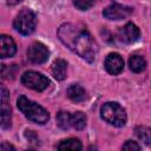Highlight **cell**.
<instances>
[{
    "mask_svg": "<svg viewBox=\"0 0 151 151\" xmlns=\"http://www.w3.org/2000/svg\"><path fill=\"white\" fill-rule=\"evenodd\" d=\"M17 105H18V109L25 114L26 118H28L31 122H34L37 124L42 125L50 118L48 112L44 107H41L37 103L27 99L25 96H20L18 98Z\"/></svg>",
    "mask_w": 151,
    "mask_h": 151,
    "instance_id": "cell-2",
    "label": "cell"
},
{
    "mask_svg": "<svg viewBox=\"0 0 151 151\" xmlns=\"http://www.w3.org/2000/svg\"><path fill=\"white\" fill-rule=\"evenodd\" d=\"M123 150H127V151H139V150H140V145H138L136 142L127 140V142L123 145Z\"/></svg>",
    "mask_w": 151,
    "mask_h": 151,
    "instance_id": "cell-20",
    "label": "cell"
},
{
    "mask_svg": "<svg viewBox=\"0 0 151 151\" xmlns=\"http://www.w3.org/2000/svg\"><path fill=\"white\" fill-rule=\"evenodd\" d=\"M26 137L28 140H31V143H34V142H38V138L35 136V133L33 131H26Z\"/></svg>",
    "mask_w": 151,
    "mask_h": 151,
    "instance_id": "cell-21",
    "label": "cell"
},
{
    "mask_svg": "<svg viewBox=\"0 0 151 151\" xmlns=\"http://www.w3.org/2000/svg\"><path fill=\"white\" fill-rule=\"evenodd\" d=\"M13 26L22 35H29L31 33L34 32L37 26V17L34 12L29 8L21 9L19 14L15 17Z\"/></svg>",
    "mask_w": 151,
    "mask_h": 151,
    "instance_id": "cell-4",
    "label": "cell"
},
{
    "mask_svg": "<svg viewBox=\"0 0 151 151\" xmlns=\"http://www.w3.org/2000/svg\"><path fill=\"white\" fill-rule=\"evenodd\" d=\"M57 123H58V126L63 130H67L72 127L71 126V113L66 111H60L57 114Z\"/></svg>",
    "mask_w": 151,
    "mask_h": 151,
    "instance_id": "cell-18",
    "label": "cell"
},
{
    "mask_svg": "<svg viewBox=\"0 0 151 151\" xmlns=\"http://www.w3.org/2000/svg\"><path fill=\"white\" fill-rule=\"evenodd\" d=\"M52 76L57 80H64L67 74V63L64 59H57L51 67Z\"/></svg>",
    "mask_w": 151,
    "mask_h": 151,
    "instance_id": "cell-12",
    "label": "cell"
},
{
    "mask_svg": "<svg viewBox=\"0 0 151 151\" xmlns=\"http://www.w3.org/2000/svg\"><path fill=\"white\" fill-rule=\"evenodd\" d=\"M22 0H8L7 2L8 4H11V5H15V4H19V2H21Z\"/></svg>",
    "mask_w": 151,
    "mask_h": 151,
    "instance_id": "cell-23",
    "label": "cell"
},
{
    "mask_svg": "<svg viewBox=\"0 0 151 151\" xmlns=\"http://www.w3.org/2000/svg\"><path fill=\"white\" fill-rule=\"evenodd\" d=\"M57 34L64 45L83 59L88 63L94 61L98 51L97 44L84 27H79L73 24H64L58 28Z\"/></svg>",
    "mask_w": 151,
    "mask_h": 151,
    "instance_id": "cell-1",
    "label": "cell"
},
{
    "mask_svg": "<svg viewBox=\"0 0 151 151\" xmlns=\"http://www.w3.org/2000/svg\"><path fill=\"white\" fill-rule=\"evenodd\" d=\"M59 150H73V151H79L83 149V145L80 143L79 139L76 138H70V139H65L61 140L60 144L58 145Z\"/></svg>",
    "mask_w": 151,
    "mask_h": 151,
    "instance_id": "cell-16",
    "label": "cell"
},
{
    "mask_svg": "<svg viewBox=\"0 0 151 151\" xmlns=\"http://www.w3.org/2000/svg\"><path fill=\"white\" fill-rule=\"evenodd\" d=\"M67 96H68V98L72 101H74V103H81L86 98V92H85V90L80 85L73 84V85H71L67 88Z\"/></svg>",
    "mask_w": 151,
    "mask_h": 151,
    "instance_id": "cell-13",
    "label": "cell"
},
{
    "mask_svg": "<svg viewBox=\"0 0 151 151\" xmlns=\"http://www.w3.org/2000/svg\"><path fill=\"white\" fill-rule=\"evenodd\" d=\"M129 66H130V70L132 72L139 73V72H142V71L145 70L146 61H145V59L142 55L133 54V55H131L129 58Z\"/></svg>",
    "mask_w": 151,
    "mask_h": 151,
    "instance_id": "cell-14",
    "label": "cell"
},
{
    "mask_svg": "<svg viewBox=\"0 0 151 151\" xmlns=\"http://www.w3.org/2000/svg\"><path fill=\"white\" fill-rule=\"evenodd\" d=\"M50 57L48 48L41 42H33L27 50V58L33 64H42Z\"/></svg>",
    "mask_w": 151,
    "mask_h": 151,
    "instance_id": "cell-6",
    "label": "cell"
},
{
    "mask_svg": "<svg viewBox=\"0 0 151 151\" xmlns=\"http://www.w3.org/2000/svg\"><path fill=\"white\" fill-rule=\"evenodd\" d=\"M9 150H15L12 145H9V144H7V143H2L1 144V151H9Z\"/></svg>",
    "mask_w": 151,
    "mask_h": 151,
    "instance_id": "cell-22",
    "label": "cell"
},
{
    "mask_svg": "<svg viewBox=\"0 0 151 151\" xmlns=\"http://www.w3.org/2000/svg\"><path fill=\"white\" fill-rule=\"evenodd\" d=\"M134 133L138 137V139L142 140L144 144H146V145H150L151 144V127L143 126V125L136 126Z\"/></svg>",
    "mask_w": 151,
    "mask_h": 151,
    "instance_id": "cell-15",
    "label": "cell"
},
{
    "mask_svg": "<svg viewBox=\"0 0 151 151\" xmlns=\"http://www.w3.org/2000/svg\"><path fill=\"white\" fill-rule=\"evenodd\" d=\"M131 13H132L131 7H127L120 4H112L103 11V15L109 20H120L126 18Z\"/></svg>",
    "mask_w": 151,
    "mask_h": 151,
    "instance_id": "cell-7",
    "label": "cell"
},
{
    "mask_svg": "<svg viewBox=\"0 0 151 151\" xmlns=\"http://www.w3.org/2000/svg\"><path fill=\"white\" fill-rule=\"evenodd\" d=\"M21 83L25 86H27V87H29V88H32L34 91L41 92L48 86L50 80L45 76L39 73V72L27 71L21 76Z\"/></svg>",
    "mask_w": 151,
    "mask_h": 151,
    "instance_id": "cell-5",
    "label": "cell"
},
{
    "mask_svg": "<svg viewBox=\"0 0 151 151\" xmlns=\"http://www.w3.org/2000/svg\"><path fill=\"white\" fill-rule=\"evenodd\" d=\"M11 126V106L9 92L5 86H1V127L8 129Z\"/></svg>",
    "mask_w": 151,
    "mask_h": 151,
    "instance_id": "cell-8",
    "label": "cell"
},
{
    "mask_svg": "<svg viewBox=\"0 0 151 151\" xmlns=\"http://www.w3.org/2000/svg\"><path fill=\"white\" fill-rule=\"evenodd\" d=\"M96 0H74V6L80 11H86L93 6Z\"/></svg>",
    "mask_w": 151,
    "mask_h": 151,
    "instance_id": "cell-19",
    "label": "cell"
},
{
    "mask_svg": "<svg viewBox=\"0 0 151 151\" xmlns=\"http://www.w3.org/2000/svg\"><path fill=\"white\" fill-rule=\"evenodd\" d=\"M140 31L133 22H127L119 31V39L125 44H132L139 39Z\"/></svg>",
    "mask_w": 151,
    "mask_h": 151,
    "instance_id": "cell-9",
    "label": "cell"
},
{
    "mask_svg": "<svg viewBox=\"0 0 151 151\" xmlns=\"http://www.w3.org/2000/svg\"><path fill=\"white\" fill-rule=\"evenodd\" d=\"M86 125V116L78 111L74 113H71V126L76 130H83Z\"/></svg>",
    "mask_w": 151,
    "mask_h": 151,
    "instance_id": "cell-17",
    "label": "cell"
},
{
    "mask_svg": "<svg viewBox=\"0 0 151 151\" xmlns=\"http://www.w3.org/2000/svg\"><path fill=\"white\" fill-rule=\"evenodd\" d=\"M0 55L1 58H8V57H13L17 52V46H15V42L14 40L8 37V35H5L2 34L0 37Z\"/></svg>",
    "mask_w": 151,
    "mask_h": 151,
    "instance_id": "cell-11",
    "label": "cell"
},
{
    "mask_svg": "<svg viewBox=\"0 0 151 151\" xmlns=\"http://www.w3.org/2000/svg\"><path fill=\"white\" fill-rule=\"evenodd\" d=\"M100 116L105 122L118 127H122L126 124L125 110L118 103H113V101L105 103L100 107Z\"/></svg>",
    "mask_w": 151,
    "mask_h": 151,
    "instance_id": "cell-3",
    "label": "cell"
},
{
    "mask_svg": "<svg viewBox=\"0 0 151 151\" xmlns=\"http://www.w3.org/2000/svg\"><path fill=\"white\" fill-rule=\"evenodd\" d=\"M105 68L110 74L117 76L124 68V60L118 53H110L105 59Z\"/></svg>",
    "mask_w": 151,
    "mask_h": 151,
    "instance_id": "cell-10",
    "label": "cell"
}]
</instances>
